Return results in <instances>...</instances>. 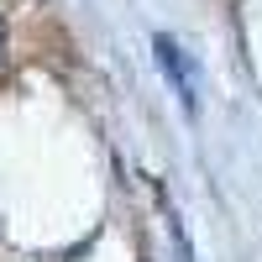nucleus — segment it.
<instances>
[{
    "instance_id": "nucleus-1",
    "label": "nucleus",
    "mask_w": 262,
    "mask_h": 262,
    "mask_svg": "<svg viewBox=\"0 0 262 262\" xmlns=\"http://www.w3.org/2000/svg\"><path fill=\"white\" fill-rule=\"evenodd\" d=\"M152 48H158V63H163V74L173 79V90H179V100H184V111L194 116L200 111V74H194V63H189V53L173 42L168 32H158L152 37Z\"/></svg>"
}]
</instances>
